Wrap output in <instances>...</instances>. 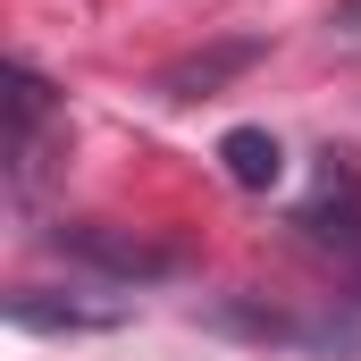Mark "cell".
<instances>
[{"instance_id":"cell-7","label":"cell","mask_w":361,"mask_h":361,"mask_svg":"<svg viewBox=\"0 0 361 361\" xmlns=\"http://www.w3.org/2000/svg\"><path fill=\"white\" fill-rule=\"evenodd\" d=\"M328 34H336V42H353V51H361V0H336V17H328Z\"/></svg>"},{"instance_id":"cell-6","label":"cell","mask_w":361,"mask_h":361,"mask_svg":"<svg viewBox=\"0 0 361 361\" xmlns=\"http://www.w3.org/2000/svg\"><path fill=\"white\" fill-rule=\"evenodd\" d=\"M8 319L17 328H118L109 302H42V294H8Z\"/></svg>"},{"instance_id":"cell-3","label":"cell","mask_w":361,"mask_h":361,"mask_svg":"<svg viewBox=\"0 0 361 361\" xmlns=\"http://www.w3.org/2000/svg\"><path fill=\"white\" fill-rule=\"evenodd\" d=\"M219 169L244 185V193H269V185L286 177V152H277L269 126H227V135H219Z\"/></svg>"},{"instance_id":"cell-4","label":"cell","mask_w":361,"mask_h":361,"mask_svg":"<svg viewBox=\"0 0 361 361\" xmlns=\"http://www.w3.org/2000/svg\"><path fill=\"white\" fill-rule=\"evenodd\" d=\"M302 227H311L319 244H345V252H361V177H353V169H328L319 202L302 210Z\"/></svg>"},{"instance_id":"cell-5","label":"cell","mask_w":361,"mask_h":361,"mask_svg":"<svg viewBox=\"0 0 361 361\" xmlns=\"http://www.w3.org/2000/svg\"><path fill=\"white\" fill-rule=\"evenodd\" d=\"M42 118H51V85H42L34 68H8V160H17V169L34 160Z\"/></svg>"},{"instance_id":"cell-2","label":"cell","mask_w":361,"mask_h":361,"mask_svg":"<svg viewBox=\"0 0 361 361\" xmlns=\"http://www.w3.org/2000/svg\"><path fill=\"white\" fill-rule=\"evenodd\" d=\"M261 59V42H219V51H193V59H177V68H160V92L169 101H202V92H219L227 76H244Z\"/></svg>"},{"instance_id":"cell-1","label":"cell","mask_w":361,"mask_h":361,"mask_svg":"<svg viewBox=\"0 0 361 361\" xmlns=\"http://www.w3.org/2000/svg\"><path fill=\"white\" fill-rule=\"evenodd\" d=\"M59 252H76V261H92V269H109V277H160L169 269L160 244H135L118 227H59Z\"/></svg>"}]
</instances>
